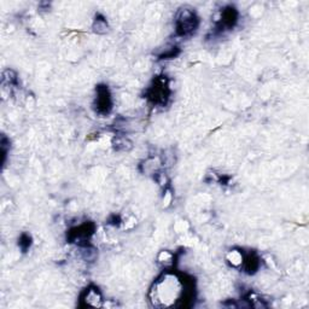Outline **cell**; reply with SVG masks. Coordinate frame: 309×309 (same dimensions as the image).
<instances>
[{
	"instance_id": "obj_1",
	"label": "cell",
	"mask_w": 309,
	"mask_h": 309,
	"mask_svg": "<svg viewBox=\"0 0 309 309\" xmlns=\"http://www.w3.org/2000/svg\"><path fill=\"white\" fill-rule=\"evenodd\" d=\"M198 27V17L191 9H181L177 18V33L180 37L191 35Z\"/></svg>"
},
{
	"instance_id": "obj_2",
	"label": "cell",
	"mask_w": 309,
	"mask_h": 309,
	"mask_svg": "<svg viewBox=\"0 0 309 309\" xmlns=\"http://www.w3.org/2000/svg\"><path fill=\"white\" fill-rule=\"evenodd\" d=\"M148 96L149 99L154 104H166L167 98L169 97V89H168L166 78H157L153 87L149 88Z\"/></svg>"
},
{
	"instance_id": "obj_3",
	"label": "cell",
	"mask_w": 309,
	"mask_h": 309,
	"mask_svg": "<svg viewBox=\"0 0 309 309\" xmlns=\"http://www.w3.org/2000/svg\"><path fill=\"white\" fill-rule=\"evenodd\" d=\"M96 105H97V111L99 114H109L111 110V97L109 91H108L107 87L104 86H100L97 89V99H96Z\"/></svg>"
},
{
	"instance_id": "obj_4",
	"label": "cell",
	"mask_w": 309,
	"mask_h": 309,
	"mask_svg": "<svg viewBox=\"0 0 309 309\" xmlns=\"http://www.w3.org/2000/svg\"><path fill=\"white\" fill-rule=\"evenodd\" d=\"M93 233V225L92 224H83L77 229L72 230L69 233V238L72 240H86Z\"/></svg>"
},
{
	"instance_id": "obj_5",
	"label": "cell",
	"mask_w": 309,
	"mask_h": 309,
	"mask_svg": "<svg viewBox=\"0 0 309 309\" xmlns=\"http://www.w3.org/2000/svg\"><path fill=\"white\" fill-rule=\"evenodd\" d=\"M238 21V12L237 10L233 9V7H226V9L222 11L221 15V21H220V26L221 28H233L234 24L237 23Z\"/></svg>"
},
{
	"instance_id": "obj_6",
	"label": "cell",
	"mask_w": 309,
	"mask_h": 309,
	"mask_svg": "<svg viewBox=\"0 0 309 309\" xmlns=\"http://www.w3.org/2000/svg\"><path fill=\"white\" fill-rule=\"evenodd\" d=\"M243 265L246 272H248L249 274H251V273L256 272L257 268H259L260 259L257 257L256 254H254V253L249 254L245 259H243Z\"/></svg>"
},
{
	"instance_id": "obj_7",
	"label": "cell",
	"mask_w": 309,
	"mask_h": 309,
	"mask_svg": "<svg viewBox=\"0 0 309 309\" xmlns=\"http://www.w3.org/2000/svg\"><path fill=\"white\" fill-rule=\"evenodd\" d=\"M85 300L87 306H99L98 302H100V300H102V296H100L98 289L86 290Z\"/></svg>"
},
{
	"instance_id": "obj_8",
	"label": "cell",
	"mask_w": 309,
	"mask_h": 309,
	"mask_svg": "<svg viewBox=\"0 0 309 309\" xmlns=\"http://www.w3.org/2000/svg\"><path fill=\"white\" fill-rule=\"evenodd\" d=\"M243 259H244L243 255L240 254L239 251L233 250V251H231V253L229 254V261L231 262L232 266H234V267L243 265Z\"/></svg>"
},
{
	"instance_id": "obj_9",
	"label": "cell",
	"mask_w": 309,
	"mask_h": 309,
	"mask_svg": "<svg viewBox=\"0 0 309 309\" xmlns=\"http://www.w3.org/2000/svg\"><path fill=\"white\" fill-rule=\"evenodd\" d=\"M20 240H21L20 245L23 250H26V249H28L29 246H31V237H29L28 234H23Z\"/></svg>"
}]
</instances>
